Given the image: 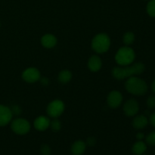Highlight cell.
Wrapping results in <instances>:
<instances>
[{"label":"cell","mask_w":155,"mask_h":155,"mask_svg":"<svg viewBox=\"0 0 155 155\" xmlns=\"http://www.w3.org/2000/svg\"><path fill=\"white\" fill-rule=\"evenodd\" d=\"M22 78L27 83H35L40 79V73L35 68H27L23 72Z\"/></svg>","instance_id":"obj_7"},{"label":"cell","mask_w":155,"mask_h":155,"mask_svg":"<svg viewBox=\"0 0 155 155\" xmlns=\"http://www.w3.org/2000/svg\"><path fill=\"white\" fill-rule=\"evenodd\" d=\"M146 142L150 145H155V131H152L147 136Z\"/></svg>","instance_id":"obj_21"},{"label":"cell","mask_w":155,"mask_h":155,"mask_svg":"<svg viewBox=\"0 0 155 155\" xmlns=\"http://www.w3.org/2000/svg\"><path fill=\"white\" fill-rule=\"evenodd\" d=\"M133 152L136 155H142L147 150V145L142 141H139L136 142L133 146Z\"/></svg>","instance_id":"obj_16"},{"label":"cell","mask_w":155,"mask_h":155,"mask_svg":"<svg viewBox=\"0 0 155 155\" xmlns=\"http://www.w3.org/2000/svg\"><path fill=\"white\" fill-rule=\"evenodd\" d=\"M102 65L101 58L97 55H93L88 61V68L92 72H97L99 71Z\"/></svg>","instance_id":"obj_12"},{"label":"cell","mask_w":155,"mask_h":155,"mask_svg":"<svg viewBox=\"0 0 155 155\" xmlns=\"http://www.w3.org/2000/svg\"><path fill=\"white\" fill-rule=\"evenodd\" d=\"M123 101V95L118 91H112L107 96V104L111 108H117Z\"/></svg>","instance_id":"obj_9"},{"label":"cell","mask_w":155,"mask_h":155,"mask_svg":"<svg viewBox=\"0 0 155 155\" xmlns=\"http://www.w3.org/2000/svg\"><path fill=\"white\" fill-rule=\"evenodd\" d=\"M150 122H151V125L155 127V112L151 115V117H150Z\"/></svg>","instance_id":"obj_26"},{"label":"cell","mask_w":155,"mask_h":155,"mask_svg":"<svg viewBox=\"0 0 155 155\" xmlns=\"http://www.w3.org/2000/svg\"><path fill=\"white\" fill-rule=\"evenodd\" d=\"M144 64L136 63L131 66H123V68H115L112 71V75L117 80L130 78L134 75H139L145 71Z\"/></svg>","instance_id":"obj_1"},{"label":"cell","mask_w":155,"mask_h":155,"mask_svg":"<svg viewBox=\"0 0 155 155\" xmlns=\"http://www.w3.org/2000/svg\"><path fill=\"white\" fill-rule=\"evenodd\" d=\"M86 149V144L83 141H76L71 147V153L73 155H82Z\"/></svg>","instance_id":"obj_13"},{"label":"cell","mask_w":155,"mask_h":155,"mask_svg":"<svg viewBox=\"0 0 155 155\" xmlns=\"http://www.w3.org/2000/svg\"><path fill=\"white\" fill-rule=\"evenodd\" d=\"M151 89H152L153 92H154L155 93V80L153 81L152 84H151Z\"/></svg>","instance_id":"obj_29"},{"label":"cell","mask_w":155,"mask_h":155,"mask_svg":"<svg viewBox=\"0 0 155 155\" xmlns=\"http://www.w3.org/2000/svg\"><path fill=\"white\" fill-rule=\"evenodd\" d=\"M95 139H94L93 137H90L87 139V142H86V144L89 146H93L95 144Z\"/></svg>","instance_id":"obj_25"},{"label":"cell","mask_w":155,"mask_h":155,"mask_svg":"<svg viewBox=\"0 0 155 155\" xmlns=\"http://www.w3.org/2000/svg\"><path fill=\"white\" fill-rule=\"evenodd\" d=\"M48 80L47 78H45V77H42V79H41V83H42L43 85H48Z\"/></svg>","instance_id":"obj_28"},{"label":"cell","mask_w":155,"mask_h":155,"mask_svg":"<svg viewBox=\"0 0 155 155\" xmlns=\"http://www.w3.org/2000/svg\"><path fill=\"white\" fill-rule=\"evenodd\" d=\"M12 110L9 107L0 104V127H4L8 124L12 119Z\"/></svg>","instance_id":"obj_10"},{"label":"cell","mask_w":155,"mask_h":155,"mask_svg":"<svg viewBox=\"0 0 155 155\" xmlns=\"http://www.w3.org/2000/svg\"><path fill=\"white\" fill-rule=\"evenodd\" d=\"M12 131L18 135H25L30 130V124L27 120L23 118H17L12 123Z\"/></svg>","instance_id":"obj_5"},{"label":"cell","mask_w":155,"mask_h":155,"mask_svg":"<svg viewBox=\"0 0 155 155\" xmlns=\"http://www.w3.org/2000/svg\"><path fill=\"white\" fill-rule=\"evenodd\" d=\"M147 105L150 109L155 108V95H150L147 99Z\"/></svg>","instance_id":"obj_22"},{"label":"cell","mask_w":155,"mask_h":155,"mask_svg":"<svg viewBox=\"0 0 155 155\" xmlns=\"http://www.w3.org/2000/svg\"><path fill=\"white\" fill-rule=\"evenodd\" d=\"M126 89L130 93L133 95H144L148 92V85L142 79L136 77H131L128 78L126 82Z\"/></svg>","instance_id":"obj_2"},{"label":"cell","mask_w":155,"mask_h":155,"mask_svg":"<svg viewBox=\"0 0 155 155\" xmlns=\"http://www.w3.org/2000/svg\"><path fill=\"white\" fill-rule=\"evenodd\" d=\"M64 110V104L61 100H54L47 107V114L52 118H57Z\"/></svg>","instance_id":"obj_6"},{"label":"cell","mask_w":155,"mask_h":155,"mask_svg":"<svg viewBox=\"0 0 155 155\" xmlns=\"http://www.w3.org/2000/svg\"><path fill=\"white\" fill-rule=\"evenodd\" d=\"M50 122L51 121L46 117H38L34 121V127L39 131H45L49 127Z\"/></svg>","instance_id":"obj_11"},{"label":"cell","mask_w":155,"mask_h":155,"mask_svg":"<svg viewBox=\"0 0 155 155\" xmlns=\"http://www.w3.org/2000/svg\"><path fill=\"white\" fill-rule=\"evenodd\" d=\"M72 78V74L68 70H63L59 73L58 80L61 83H67Z\"/></svg>","instance_id":"obj_17"},{"label":"cell","mask_w":155,"mask_h":155,"mask_svg":"<svg viewBox=\"0 0 155 155\" xmlns=\"http://www.w3.org/2000/svg\"><path fill=\"white\" fill-rule=\"evenodd\" d=\"M50 127H51V130L54 132H58L61 130V124L60 121L57 119L53 120L51 122H50Z\"/></svg>","instance_id":"obj_20"},{"label":"cell","mask_w":155,"mask_h":155,"mask_svg":"<svg viewBox=\"0 0 155 155\" xmlns=\"http://www.w3.org/2000/svg\"><path fill=\"white\" fill-rule=\"evenodd\" d=\"M136 138H137V139H139V141H142V139L145 138V135L142 133H138L137 135H136Z\"/></svg>","instance_id":"obj_27"},{"label":"cell","mask_w":155,"mask_h":155,"mask_svg":"<svg viewBox=\"0 0 155 155\" xmlns=\"http://www.w3.org/2000/svg\"><path fill=\"white\" fill-rule=\"evenodd\" d=\"M148 118L144 115L136 116L133 120V126L136 130H142L148 125Z\"/></svg>","instance_id":"obj_15"},{"label":"cell","mask_w":155,"mask_h":155,"mask_svg":"<svg viewBox=\"0 0 155 155\" xmlns=\"http://www.w3.org/2000/svg\"><path fill=\"white\" fill-rule=\"evenodd\" d=\"M110 40L109 36L105 33L97 34L92 41V48L95 52L104 53L109 49Z\"/></svg>","instance_id":"obj_4"},{"label":"cell","mask_w":155,"mask_h":155,"mask_svg":"<svg viewBox=\"0 0 155 155\" xmlns=\"http://www.w3.org/2000/svg\"><path fill=\"white\" fill-rule=\"evenodd\" d=\"M124 42L126 44V45H131V44L133 43L135 40V35L134 33H132V32H127L124 35Z\"/></svg>","instance_id":"obj_18"},{"label":"cell","mask_w":155,"mask_h":155,"mask_svg":"<svg viewBox=\"0 0 155 155\" xmlns=\"http://www.w3.org/2000/svg\"><path fill=\"white\" fill-rule=\"evenodd\" d=\"M147 12L152 18H155V0H149L147 5Z\"/></svg>","instance_id":"obj_19"},{"label":"cell","mask_w":155,"mask_h":155,"mask_svg":"<svg viewBox=\"0 0 155 155\" xmlns=\"http://www.w3.org/2000/svg\"><path fill=\"white\" fill-rule=\"evenodd\" d=\"M139 110V103L135 99H130L126 101L124 105V111L127 116L133 117L137 114Z\"/></svg>","instance_id":"obj_8"},{"label":"cell","mask_w":155,"mask_h":155,"mask_svg":"<svg viewBox=\"0 0 155 155\" xmlns=\"http://www.w3.org/2000/svg\"><path fill=\"white\" fill-rule=\"evenodd\" d=\"M136 58V54L133 48L130 47H122L116 53L115 60L119 65L127 66L134 61Z\"/></svg>","instance_id":"obj_3"},{"label":"cell","mask_w":155,"mask_h":155,"mask_svg":"<svg viewBox=\"0 0 155 155\" xmlns=\"http://www.w3.org/2000/svg\"><path fill=\"white\" fill-rule=\"evenodd\" d=\"M11 110H12V114H15V115H19L20 113H21V108H20L18 106L15 105L11 108Z\"/></svg>","instance_id":"obj_24"},{"label":"cell","mask_w":155,"mask_h":155,"mask_svg":"<svg viewBox=\"0 0 155 155\" xmlns=\"http://www.w3.org/2000/svg\"><path fill=\"white\" fill-rule=\"evenodd\" d=\"M40 152L42 155H51V148L48 145H44L41 147Z\"/></svg>","instance_id":"obj_23"},{"label":"cell","mask_w":155,"mask_h":155,"mask_svg":"<svg viewBox=\"0 0 155 155\" xmlns=\"http://www.w3.org/2000/svg\"><path fill=\"white\" fill-rule=\"evenodd\" d=\"M41 42L45 48H51L57 44V39L52 34H45L42 37Z\"/></svg>","instance_id":"obj_14"}]
</instances>
